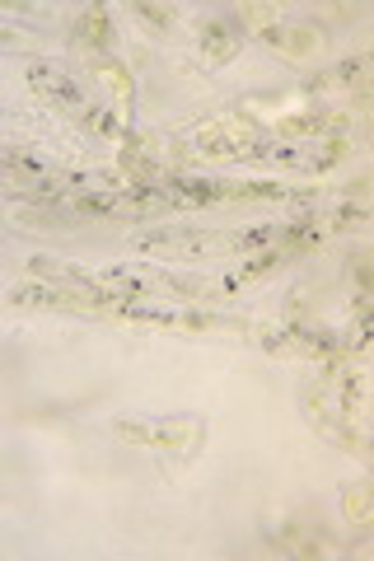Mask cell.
<instances>
[{
  "mask_svg": "<svg viewBox=\"0 0 374 561\" xmlns=\"http://www.w3.org/2000/svg\"><path fill=\"white\" fill-rule=\"evenodd\" d=\"M145 253H211V249H234L225 234H201V229H150L141 238Z\"/></svg>",
  "mask_w": 374,
  "mask_h": 561,
  "instance_id": "6da1fadb",
  "label": "cell"
},
{
  "mask_svg": "<svg viewBox=\"0 0 374 561\" xmlns=\"http://www.w3.org/2000/svg\"><path fill=\"white\" fill-rule=\"evenodd\" d=\"M28 79L37 85V94H48V99H57V103H66V108H75V112H90L85 90H80L66 70H57V66H33Z\"/></svg>",
  "mask_w": 374,
  "mask_h": 561,
  "instance_id": "7a4b0ae2",
  "label": "cell"
},
{
  "mask_svg": "<svg viewBox=\"0 0 374 561\" xmlns=\"http://www.w3.org/2000/svg\"><path fill=\"white\" fill-rule=\"evenodd\" d=\"M201 57H206V61H216V66L234 57V33H230L220 19L201 28Z\"/></svg>",
  "mask_w": 374,
  "mask_h": 561,
  "instance_id": "3957f363",
  "label": "cell"
},
{
  "mask_svg": "<svg viewBox=\"0 0 374 561\" xmlns=\"http://www.w3.org/2000/svg\"><path fill=\"white\" fill-rule=\"evenodd\" d=\"M75 33L80 37H85V43H108V19H103V10H85V15H80L75 19Z\"/></svg>",
  "mask_w": 374,
  "mask_h": 561,
  "instance_id": "277c9868",
  "label": "cell"
},
{
  "mask_svg": "<svg viewBox=\"0 0 374 561\" xmlns=\"http://www.w3.org/2000/svg\"><path fill=\"white\" fill-rule=\"evenodd\" d=\"M136 19H141L145 28H155V33H164V28H169V15H164L159 5H136Z\"/></svg>",
  "mask_w": 374,
  "mask_h": 561,
  "instance_id": "5b68a950",
  "label": "cell"
}]
</instances>
